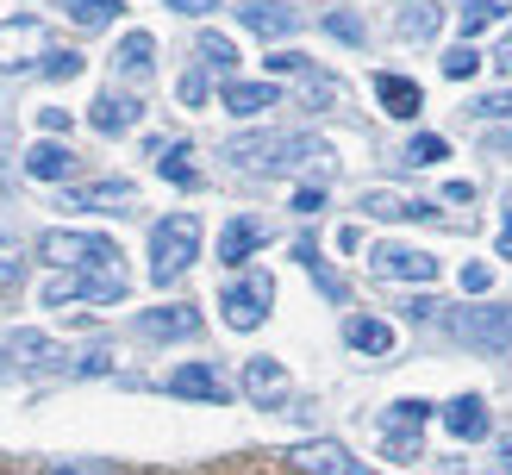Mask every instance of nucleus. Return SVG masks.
<instances>
[{"label": "nucleus", "instance_id": "obj_46", "mask_svg": "<svg viewBox=\"0 0 512 475\" xmlns=\"http://www.w3.org/2000/svg\"><path fill=\"white\" fill-rule=\"evenodd\" d=\"M494 463H500V469H512V432H500V444H494Z\"/></svg>", "mask_w": 512, "mask_h": 475}, {"label": "nucleus", "instance_id": "obj_23", "mask_svg": "<svg viewBox=\"0 0 512 475\" xmlns=\"http://www.w3.org/2000/svg\"><path fill=\"white\" fill-rule=\"evenodd\" d=\"M344 344L350 350H369V357H388V350H394V325L356 313V319H344Z\"/></svg>", "mask_w": 512, "mask_h": 475}, {"label": "nucleus", "instance_id": "obj_10", "mask_svg": "<svg viewBox=\"0 0 512 475\" xmlns=\"http://www.w3.org/2000/svg\"><path fill=\"white\" fill-rule=\"evenodd\" d=\"M269 75H294L313 107H331V100H338V82H331V75H319L313 63L300 57V50H275V57H269Z\"/></svg>", "mask_w": 512, "mask_h": 475}, {"label": "nucleus", "instance_id": "obj_39", "mask_svg": "<svg viewBox=\"0 0 512 475\" xmlns=\"http://www.w3.org/2000/svg\"><path fill=\"white\" fill-rule=\"evenodd\" d=\"M463 288H469V294H488V288H494V269H488V263H469V269H463Z\"/></svg>", "mask_w": 512, "mask_h": 475}, {"label": "nucleus", "instance_id": "obj_29", "mask_svg": "<svg viewBox=\"0 0 512 475\" xmlns=\"http://www.w3.org/2000/svg\"><path fill=\"white\" fill-rule=\"evenodd\" d=\"M444 157H450V144H444L438 132H419L413 144L400 150V163H406V169H431V163H444Z\"/></svg>", "mask_w": 512, "mask_h": 475}, {"label": "nucleus", "instance_id": "obj_14", "mask_svg": "<svg viewBox=\"0 0 512 475\" xmlns=\"http://www.w3.org/2000/svg\"><path fill=\"white\" fill-rule=\"evenodd\" d=\"M238 19L250 25L256 38H288L294 25H300V13H294V7H281V0H244Z\"/></svg>", "mask_w": 512, "mask_h": 475}, {"label": "nucleus", "instance_id": "obj_21", "mask_svg": "<svg viewBox=\"0 0 512 475\" xmlns=\"http://www.w3.org/2000/svg\"><path fill=\"white\" fill-rule=\"evenodd\" d=\"M88 119H94V132H107V138H119V132H132V125L144 119V107H138V100H125V94H100Z\"/></svg>", "mask_w": 512, "mask_h": 475}, {"label": "nucleus", "instance_id": "obj_11", "mask_svg": "<svg viewBox=\"0 0 512 475\" xmlns=\"http://www.w3.org/2000/svg\"><path fill=\"white\" fill-rule=\"evenodd\" d=\"M63 207H82V213H132L138 207V188L132 182H88V188H69Z\"/></svg>", "mask_w": 512, "mask_h": 475}, {"label": "nucleus", "instance_id": "obj_36", "mask_svg": "<svg viewBox=\"0 0 512 475\" xmlns=\"http://www.w3.org/2000/svg\"><path fill=\"white\" fill-rule=\"evenodd\" d=\"M175 94H182L188 107H200V100H207V69H188L182 82H175Z\"/></svg>", "mask_w": 512, "mask_h": 475}, {"label": "nucleus", "instance_id": "obj_18", "mask_svg": "<svg viewBox=\"0 0 512 475\" xmlns=\"http://www.w3.org/2000/svg\"><path fill=\"white\" fill-rule=\"evenodd\" d=\"M138 332L144 338H194L200 313L194 307H150V313H138Z\"/></svg>", "mask_w": 512, "mask_h": 475}, {"label": "nucleus", "instance_id": "obj_6", "mask_svg": "<svg viewBox=\"0 0 512 475\" xmlns=\"http://www.w3.org/2000/svg\"><path fill=\"white\" fill-rule=\"evenodd\" d=\"M450 332L463 338L469 350H512V307H463L450 319Z\"/></svg>", "mask_w": 512, "mask_h": 475}, {"label": "nucleus", "instance_id": "obj_30", "mask_svg": "<svg viewBox=\"0 0 512 475\" xmlns=\"http://www.w3.org/2000/svg\"><path fill=\"white\" fill-rule=\"evenodd\" d=\"M119 13H125V0H69V19L88 25V32H94V25H113Z\"/></svg>", "mask_w": 512, "mask_h": 475}, {"label": "nucleus", "instance_id": "obj_13", "mask_svg": "<svg viewBox=\"0 0 512 475\" xmlns=\"http://www.w3.org/2000/svg\"><path fill=\"white\" fill-rule=\"evenodd\" d=\"M294 463L300 469H313V475H375L369 463H356L344 444H331V438H319V444H300L294 450Z\"/></svg>", "mask_w": 512, "mask_h": 475}, {"label": "nucleus", "instance_id": "obj_45", "mask_svg": "<svg viewBox=\"0 0 512 475\" xmlns=\"http://www.w3.org/2000/svg\"><path fill=\"white\" fill-rule=\"evenodd\" d=\"M500 257H512V194H506V225H500Z\"/></svg>", "mask_w": 512, "mask_h": 475}, {"label": "nucleus", "instance_id": "obj_42", "mask_svg": "<svg viewBox=\"0 0 512 475\" xmlns=\"http://www.w3.org/2000/svg\"><path fill=\"white\" fill-rule=\"evenodd\" d=\"M319 207H325L319 188H300V194H294V213H319Z\"/></svg>", "mask_w": 512, "mask_h": 475}, {"label": "nucleus", "instance_id": "obj_38", "mask_svg": "<svg viewBox=\"0 0 512 475\" xmlns=\"http://www.w3.org/2000/svg\"><path fill=\"white\" fill-rule=\"evenodd\" d=\"M475 119H512V94H481L475 100Z\"/></svg>", "mask_w": 512, "mask_h": 475}, {"label": "nucleus", "instance_id": "obj_24", "mask_svg": "<svg viewBox=\"0 0 512 475\" xmlns=\"http://www.w3.org/2000/svg\"><path fill=\"white\" fill-rule=\"evenodd\" d=\"M25 169H32L38 182H69V175H75V150L69 144H32V150H25Z\"/></svg>", "mask_w": 512, "mask_h": 475}, {"label": "nucleus", "instance_id": "obj_35", "mask_svg": "<svg viewBox=\"0 0 512 475\" xmlns=\"http://www.w3.org/2000/svg\"><path fill=\"white\" fill-rule=\"evenodd\" d=\"M325 32H338L344 44H363V19L356 13H325Z\"/></svg>", "mask_w": 512, "mask_h": 475}, {"label": "nucleus", "instance_id": "obj_33", "mask_svg": "<svg viewBox=\"0 0 512 475\" xmlns=\"http://www.w3.org/2000/svg\"><path fill=\"white\" fill-rule=\"evenodd\" d=\"M475 69H481V57H475V44H456L450 57H444V75H450V82H469Z\"/></svg>", "mask_w": 512, "mask_h": 475}, {"label": "nucleus", "instance_id": "obj_4", "mask_svg": "<svg viewBox=\"0 0 512 475\" xmlns=\"http://www.w3.org/2000/svg\"><path fill=\"white\" fill-rule=\"evenodd\" d=\"M38 257L57 263V269H94V263H119V244L100 238V232H44Z\"/></svg>", "mask_w": 512, "mask_h": 475}, {"label": "nucleus", "instance_id": "obj_15", "mask_svg": "<svg viewBox=\"0 0 512 475\" xmlns=\"http://www.w3.org/2000/svg\"><path fill=\"white\" fill-rule=\"evenodd\" d=\"M244 394L256 400V407H275V400L288 394V369H281L275 357H250L244 363Z\"/></svg>", "mask_w": 512, "mask_h": 475}, {"label": "nucleus", "instance_id": "obj_17", "mask_svg": "<svg viewBox=\"0 0 512 475\" xmlns=\"http://www.w3.org/2000/svg\"><path fill=\"white\" fill-rule=\"evenodd\" d=\"M256 244H269V225H263V219H232V225L219 232V263H225V269H238Z\"/></svg>", "mask_w": 512, "mask_h": 475}, {"label": "nucleus", "instance_id": "obj_32", "mask_svg": "<svg viewBox=\"0 0 512 475\" xmlns=\"http://www.w3.org/2000/svg\"><path fill=\"white\" fill-rule=\"evenodd\" d=\"M400 32L406 38H431V32H438V7H406L400 13Z\"/></svg>", "mask_w": 512, "mask_h": 475}, {"label": "nucleus", "instance_id": "obj_20", "mask_svg": "<svg viewBox=\"0 0 512 475\" xmlns=\"http://www.w3.org/2000/svg\"><path fill=\"white\" fill-rule=\"evenodd\" d=\"M0 357H19L25 369H57V363H63V350L50 344L44 332H7V344H0Z\"/></svg>", "mask_w": 512, "mask_h": 475}, {"label": "nucleus", "instance_id": "obj_7", "mask_svg": "<svg viewBox=\"0 0 512 475\" xmlns=\"http://www.w3.org/2000/svg\"><path fill=\"white\" fill-rule=\"evenodd\" d=\"M431 419L425 400H394L388 413H381V450H388L394 463H419V425Z\"/></svg>", "mask_w": 512, "mask_h": 475}, {"label": "nucleus", "instance_id": "obj_2", "mask_svg": "<svg viewBox=\"0 0 512 475\" xmlns=\"http://www.w3.org/2000/svg\"><path fill=\"white\" fill-rule=\"evenodd\" d=\"M194 257H200V219H194V213H169V219H157V232H150V282L169 288Z\"/></svg>", "mask_w": 512, "mask_h": 475}, {"label": "nucleus", "instance_id": "obj_8", "mask_svg": "<svg viewBox=\"0 0 512 475\" xmlns=\"http://www.w3.org/2000/svg\"><path fill=\"white\" fill-rule=\"evenodd\" d=\"M369 269L388 275V282H438V257H431V250H413V244H375Z\"/></svg>", "mask_w": 512, "mask_h": 475}, {"label": "nucleus", "instance_id": "obj_22", "mask_svg": "<svg viewBox=\"0 0 512 475\" xmlns=\"http://www.w3.org/2000/svg\"><path fill=\"white\" fill-rule=\"evenodd\" d=\"M375 100H381V113H394V119H413L425 107L419 82H406V75H375Z\"/></svg>", "mask_w": 512, "mask_h": 475}, {"label": "nucleus", "instance_id": "obj_43", "mask_svg": "<svg viewBox=\"0 0 512 475\" xmlns=\"http://www.w3.org/2000/svg\"><path fill=\"white\" fill-rule=\"evenodd\" d=\"M163 7H175V13H213L219 0H163Z\"/></svg>", "mask_w": 512, "mask_h": 475}, {"label": "nucleus", "instance_id": "obj_41", "mask_svg": "<svg viewBox=\"0 0 512 475\" xmlns=\"http://www.w3.org/2000/svg\"><path fill=\"white\" fill-rule=\"evenodd\" d=\"M38 125H44V132H69V107H44Z\"/></svg>", "mask_w": 512, "mask_h": 475}, {"label": "nucleus", "instance_id": "obj_37", "mask_svg": "<svg viewBox=\"0 0 512 475\" xmlns=\"http://www.w3.org/2000/svg\"><path fill=\"white\" fill-rule=\"evenodd\" d=\"M306 269H313V282H319V288H325L331 300H344V294H350V288H344V275H331V269H325L319 257H306Z\"/></svg>", "mask_w": 512, "mask_h": 475}, {"label": "nucleus", "instance_id": "obj_27", "mask_svg": "<svg viewBox=\"0 0 512 475\" xmlns=\"http://www.w3.org/2000/svg\"><path fill=\"white\" fill-rule=\"evenodd\" d=\"M113 63H119V75H150V63H157V38H150V32H125Z\"/></svg>", "mask_w": 512, "mask_h": 475}, {"label": "nucleus", "instance_id": "obj_44", "mask_svg": "<svg viewBox=\"0 0 512 475\" xmlns=\"http://www.w3.org/2000/svg\"><path fill=\"white\" fill-rule=\"evenodd\" d=\"M44 475H107V463H69V469H44Z\"/></svg>", "mask_w": 512, "mask_h": 475}, {"label": "nucleus", "instance_id": "obj_31", "mask_svg": "<svg viewBox=\"0 0 512 475\" xmlns=\"http://www.w3.org/2000/svg\"><path fill=\"white\" fill-rule=\"evenodd\" d=\"M500 13H506L500 0H469L456 25H463V38H481V32H494V25H500Z\"/></svg>", "mask_w": 512, "mask_h": 475}, {"label": "nucleus", "instance_id": "obj_12", "mask_svg": "<svg viewBox=\"0 0 512 475\" xmlns=\"http://www.w3.org/2000/svg\"><path fill=\"white\" fill-rule=\"evenodd\" d=\"M169 394H182V400H232V382H225V375L213 369V363H182L169 375Z\"/></svg>", "mask_w": 512, "mask_h": 475}, {"label": "nucleus", "instance_id": "obj_16", "mask_svg": "<svg viewBox=\"0 0 512 475\" xmlns=\"http://www.w3.org/2000/svg\"><path fill=\"white\" fill-rule=\"evenodd\" d=\"M225 113H238V119H256V113H269L281 107V88L275 82H225Z\"/></svg>", "mask_w": 512, "mask_h": 475}, {"label": "nucleus", "instance_id": "obj_9", "mask_svg": "<svg viewBox=\"0 0 512 475\" xmlns=\"http://www.w3.org/2000/svg\"><path fill=\"white\" fill-rule=\"evenodd\" d=\"M44 50V19H7L0 25V69H25Z\"/></svg>", "mask_w": 512, "mask_h": 475}, {"label": "nucleus", "instance_id": "obj_5", "mask_svg": "<svg viewBox=\"0 0 512 475\" xmlns=\"http://www.w3.org/2000/svg\"><path fill=\"white\" fill-rule=\"evenodd\" d=\"M269 300H275V282L269 275H244V282H232L219 294V313L232 332H256V325L269 319Z\"/></svg>", "mask_w": 512, "mask_h": 475}, {"label": "nucleus", "instance_id": "obj_28", "mask_svg": "<svg viewBox=\"0 0 512 475\" xmlns=\"http://www.w3.org/2000/svg\"><path fill=\"white\" fill-rule=\"evenodd\" d=\"M150 157H157L163 182H175V188H194V182H200L194 163H188V144H150Z\"/></svg>", "mask_w": 512, "mask_h": 475}, {"label": "nucleus", "instance_id": "obj_26", "mask_svg": "<svg viewBox=\"0 0 512 475\" xmlns=\"http://www.w3.org/2000/svg\"><path fill=\"white\" fill-rule=\"evenodd\" d=\"M194 50H200V69H219L225 82H238V44L225 38V32H200Z\"/></svg>", "mask_w": 512, "mask_h": 475}, {"label": "nucleus", "instance_id": "obj_1", "mask_svg": "<svg viewBox=\"0 0 512 475\" xmlns=\"http://www.w3.org/2000/svg\"><path fill=\"white\" fill-rule=\"evenodd\" d=\"M225 157L238 169H250V175H300V169L325 175L331 169V144L313 138V132H244V138L225 144Z\"/></svg>", "mask_w": 512, "mask_h": 475}, {"label": "nucleus", "instance_id": "obj_40", "mask_svg": "<svg viewBox=\"0 0 512 475\" xmlns=\"http://www.w3.org/2000/svg\"><path fill=\"white\" fill-rule=\"evenodd\" d=\"M0 282H19V250L0 238Z\"/></svg>", "mask_w": 512, "mask_h": 475}, {"label": "nucleus", "instance_id": "obj_3", "mask_svg": "<svg viewBox=\"0 0 512 475\" xmlns=\"http://www.w3.org/2000/svg\"><path fill=\"white\" fill-rule=\"evenodd\" d=\"M125 269L119 263H94V269H63L44 282V307H75V300H100V307H113L125 300Z\"/></svg>", "mask_w": 512, "mask_h": 475}, {"label": "nucleus", "instance_id": "obj_25", "mask_svg": "<svg viewBox=\"0 0 512 475\" xmlns=\"http://www.w3.org/2000/svg\"><path fill=\"white\" fill-rule=\"evenodd\" d=\"M363 213L369 219H431V200H400L388 188H369L363 194Z\"/></svg>", "mask_w": 512, "mask_h": 475}, {"label": "nucleus", "instance_id": "obj_19", "mask_svg": "<svg viewBox=\"0 0 512 475\" xmlns=\"http://www.w3.org/2000/svg\"><path fill=\"white\" fill-rule=\"evenodd\" d=\"M444 425H450L456 438H469V444L488 438V425H494V419H488V400H481V394H456L450 407H444Z\"/></svg>", "mask_w": 512, "mask_h": 475}, {"label": "nucleus", "instance_id": "obj_34", "mask_svg": "<svg viewBox=\"0 0 512 475\" xmlns=\"http://www.w3.org/2000/svg\"><path fill=\"white\" fill-rule=\"evenodd\" d=\"M44 75L50 82H69V75H82V57L75 50H44Z\"/></svg>", "mask_w": 512, "mask_h": 475}, {"label": "nucleus", "instance_id": "obj_47", "mask_svg": "<svg viewBox=\"0 0 512 475\" xmlns=\"http://www.w3.org/2000/svg\"><path fill=\"white\" fill-rule=\"evenodd\" d=\"M494 69H500V75H512V38L500 44V57H494Z\"/></svg>", "mask_w": 512, "mask_h": 475}]
</instances>
